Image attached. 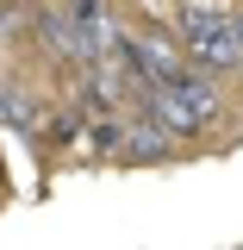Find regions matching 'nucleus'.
<instances>
[{"label": "nucleus", "instance_id": "2", "mask_svg": "<svg viewBox=\"0 0 243 250\" xmlns=\"http://www.w3.org/2000/svg\"><path fill=\"white\" fill-rule=\"evenodd\" d=\"M19 31H25V19H19V13H13V6H0V50H6V44H13V38H19Z\"/></svg>", "mask_w": 243, "mask_h": 250}, {"label": "nucleus", "instance_id": "1", "mask_svg": "<svg viewBox=\"0 0 243 250\" xmlns=\"http://www.w3.org/2000/svg\"><path fill=\"white\" fill-rule=\"evenodd\" d=\"M181 144L187 138L168 131L156 113H131V119H125V138H119V163H137V169H144V163H175Z\"/></svg>", "mask_w": 243, "mask_h": 250}, {"label": "nucleus", "instance_id": "3", "mask_svg": "<svg viewBox=\"0 0 243 250\" xmlns=\"http://www.w3.org/2000/svg\"><path fill=\"white\" fill-rule=\"evenodd\" d=\"M75 131H81V125H75V113H56V125H50V138H56V144H69Z\"/></svg>", "mask_w": 243, "mask_h": 250}]
</instances>
